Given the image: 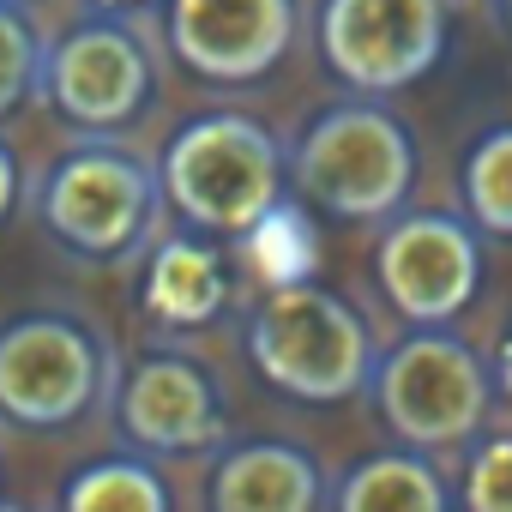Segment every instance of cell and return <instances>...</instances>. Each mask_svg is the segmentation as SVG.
Listing matches in <instances>:
<instances>
[{"label":"cell","mask_w":512,"mask_h":512,"mask_svg":"<svg viewBox=\"0 0 512 512\" xmlns=\"http://www.w3.org/2000/svg\"><path fill=\"white\" fill-rule=\"evenodd\" d=\"M332 512H452L446 470L422 446H386L356 458L332 482Z\"/></svg>","instance_id":"obj_14"},{"label":"cell","mask_w":512,"mask_h":512,"mask_svg":"<svg viewBox=\"0 0 512 512\" xmlns=\"http://www.w3.org/2000/svg\"><path fill=\"white\" fill-rule=\"evenodd\" d=\"M37 223L79 260L115 266L133 253H151V241L163 235V175L157 163L109 145V139H85L73 151H61L43 181H37Z\"/></svg>","instance_id":"obj_5"},{"label":"cell","mask_w":512,"mask_h":512,"mask_svg":"<svg viewBox=\"0 0 512 512\" xmlns=\"http://www.w3.org/2000/svg\"><path fill=\"white\" fill-rule=\"evenodd\" d=\"M61 512H175V500L151 452H109L73 470V482L61 488Z\"/></svg>","instance_id":"obj_15"},{"label":"cell","mask_w":512,"mask_h":512,"mask_svg":"<svg viewBox=\"0 0 512 512\" xmlns=\"http://www.w3.org/2000/svg\"><path fill=\"white\" fill-rule=\"evenodd\" d=\"M13 205H19V157H13L7 139H0V223L13 217Z\"/></svg>","instance_id":"obj_19"},{"label":"cell","mask_w":512,"mask_h":512,"mask_svg":"<svg viewBox=\"0 0 512 512\" xmlns=\"http://www.w3.org/2000/svg\"><path fill=\"white\" fill-rule=\"evenodd\" d=\"M374 410L392 428V440L446 452L470 446L494 404V368L446 326H410L404 344H392L374 368Z\"/></svg>","instance_id":"obj_6"},{"label":"cell","mask_w":512,"mask_h":512,"mask_svg":"<svg viewBox=\"0 0 512 512\" xmlns=\"http://www.w3.org/2000/svg\"><path fill=\"white\" fill-rule=\"evenodd\" d=\"M235 284H229V266L223 253L199 235V229H175V235H157L151 253H145V272H139V302L157 326L169 332H199L211 320H223Z\"/></svg>","instance_id":"obj_13"},{"label":"cell","mask_w":512,"mask_h":512,"mask_svg":"<svg viewBox=\"0 0 512 512\" xmlns=\"http://www.w3.org/2000/svg\"><path fill=\"white\" fill-rule=\"evenodd\" d=\"M458 199H464V217L482 235H506L512 241V127H488L464 151Z\"/></svg>","instance_id":"obj_16"},{"label":"cell","mask_w":512,"mask_h":512,"mask_svg":"<svg viewBox=\"0 0 512 512\" xmlns=\"http://www.w3.org/2000/svg\"><path fill=\"white\" fill-rule=\"evenodd\" d=\"M43 97V37L25 19V7L0 0V121Z\"/></svg>","instance_id":"obj_17"},{"label":"cell","mask_w":512,"mask_h":512,"mask_svg":"<svg viewBox=\"0 0 512 512\" xmlns=\"http://www.w3.org/2000/svg\"><path fill=\"white\" fill-rule=\"evenodd\" d=\"M163 49L205 85H253L278 73L302 13L296 0H157Z\"/></svg>","instance_id":"obj_10"},{"label":"cell","mask_w":512,"mask_h":512,"mask_svg":"<svg viewBox=\"0 0 512 512\" xmlns=\"http://www.w3.org/2000/svg\"><path fill=\"white\" fill-rule=\"evenodd\" d=\"M163 25L133 7H85L73 25L43 37V103L103 139L133 127L157 97Z\"/></svg>","instance_id":"obj_4"},{"label":"cell","mask_w":512,"mask_h":512,"mask_svg":"<svg viewBox=\"0 0 512 512\" xmlns=\"http://www.w3.org/2000/svg\"><path fill=\"white\" fill-rule=\"evenodd\" d=\"M169 211L199 235H253L290 187V151L266 121L241 109H205L181 121L157 157Z\"/></svg>","instance_id":"obj_1"},{"label":"cell","mask_w":512,"mask_h":512,"mask_svg":"<svg viewBox=\"0 0 512 512\" xmlns=\"http://www.w3.org/2000/svg\"><path fill=\"white\" fill-rule=\"evenodd\" d=\"M416 133L380 97L320 109L290 145V187L338 223H386L416 193Z\"/></svg>","instance_id":"obj_2"},{"label":"cell","mask_w":512,"mask_h":512,"mask_svg":"<svg viewBox=\"0 0 512 512\" xmlns=\"http://www.w3.org/2000/svg\"><path fill=\"white\" fill-rule=\"evenodd\" d=\"M446 0H320V61L356 97H398L446 55Z\"/></svg>","instance_id":"obj_8"},{"label":"cell","mask_w":512,"mask_h":512,"mask_svg":"<svg viewBox=\"0 0 512 512\" xmlns=\"http://www.w3.org/2000/svg\"><path fill=\"white\" fill-rule=\"evenodd\" d=\"M247 362L296 404H350L374 386L380 350L362 308L314 278H296L266 284L260 308L247 314Z\"/></svg>","instance_id":"obj_3"},{"label":"cell","mask_w":512,"mask_h":512,"mask_svg":"<svg viewBox=\"0 0 512 512\" xmlns=\"http://www.w3.org/2000/svg\"><path fill=\"white\" fill-rule=\"evenodd\" d=\"M115 422L151 458L205 452V446H223L229 440L223 386L187 350H145L121 374V386H115Z\"/></svg>","instance_id":"obj_11"},{"label":"cell","mask_w":512,"mask_h":512,"mask_svg":"<svg viewBox=\"0 0 512 512\" xmlns=\"http://www.w3.org/2000/svg\"><path fill=\"white\" fill-rule=\"evenodd\" d=\"M121 374L109 338L61 308H37L0 326V416L19 428H73L103 398H115Z\"/></svg>","instance_id":"obj_7"},{"label":"cell","mask_w":512,"mask_h":512,"mask_svg":"<svg viewBox=\"0 0 512 512\" xmlns=\"http://www.w3.org/2000/svg\"><path fill=\"white\" fill-rule=\"evenodd\" d=\"M494 392H506V404H512V326H506V338L494 350Z\"/></svg>","instance_id":"obj_20"},{"label":"cell","mask_w":512,"mask_h":512,"mask_svg":"<svg viewBox=\"0 0 512 512\" xmlns=\"http://www.w3.org/2000/svg\"><path fill=\"white\" fill-rule=\"evenodd\" d=\"M500 13H506V25H512V0H500Z\"/></svg>","instance_id":"obj_21"},{"label":"cell","mask_w":512,"mask_h":512,"mask_svg":"<svg viewBox=\"0 0 512 512\" xmlns=\"http://www.w3.org/2000/svg\"><path fill=\"white\" fill-rule=\"evenodd\" d=\"M374 284L410 326H452L482 290V229L464 211H398L374 241Z\"/></svg>","instance_id":"obj_9"},{"label":"cell","mask_w":512,"mask_h":512,"mask_svg":"<svg viewBox=\"0 0 512 512\" xmlns=\"http://www.w3.org/2000/svg\"><path fill=\"white\" fill-rule=\"evenodd\" d=\"M458 506H464V512H512V428L476 434V440L464 446Z\"/></svg>","instance_id":"obj_18"},{"label":"cell","mask_w":512,"mask_h":512,"mask_svg":"<svg viewBox=\"0 0 512 512\" xmlns=\"http://www.w3.org/2000/svg\"><path fill=\"white\" fill-rule=\"evenodd\" d=\"M0 512H25V506H13V500H0Z\"/></svg>","instance_id":"obj_22"},{"label":"cell","mask_w":512,"mask_h":512,"mask_svg":"<svg viewBox=\"0 0 512 512\" xmlns=\"http://www.w3.org/2000/svg\"><path fill=\"white\" fill-rule=\"evenodd\" d=\"M13 7H31V0H13Z\"/></svg>","instance_id":"obj_23"},{"label":"cell","mask_w":512,"mask_h":512,"mask_svg":"<svg viewBox=\"0 0 512 512\" xmlns=\"http://www.w3.org/2000/svg\"><path fill=\"white\" fill-rule=\"evenodd\" d=\"M332 488L314 452L290 440H235L217 452L205 506L211 512H326Z\"/></svg>","instance_id":"obj_12"}]
</instances>
